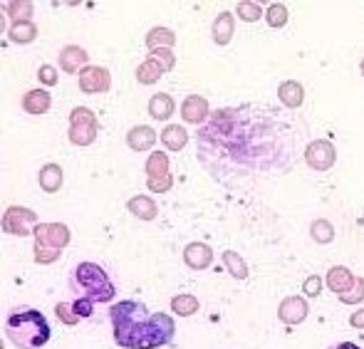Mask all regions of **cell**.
Masks as SVG:
<instances>
[{
    "label": "cell",
    "mask_w": 364,
    "mask_h": 349,
    "mask_svg": "<svg viewBox=\"0 0 364 349\" xmlns=\"http://www.w3.org/2000/svg\"><path fill=\"white\" fill-rule=\"evenodd\" d=\"M305 127L270 104H243L218 109L196 134L198 161L211 168V176L228 183L230 178L260 176L265 171L288 173L295 163V144Z\"/></svg>",
    "instance_id": "1"
},
{
    "label": "cell",
    "mask_w": 364,
    "mask_h": 349,
    "mask_svg": "<svg viewBox=\"0 0 364 349\" xmlns=\"http://www.w3.org/2000/svg\"><path fill=\"white\" fill-rule=\"evenodd\" d=\"M114 342L124 349H161L176 337L173 317L166 312H149L139 300L114 302L109 310Z\"/></svg>",
    "instance_id": "2"
},
{
    "label": "cell",
    "mask_w": 364,
    "mask_h": 349,
    "mask_svg": "<svg viewBox=\"0 0 364 349\" xmlns=\"http://www.w3.org/2000/svg\"><path fill=\"white\" fill-rule=\"evenodd\" d=\"M5 337L18 349H43L53 337L48 317L35 307H15L5 320Z\"/></svg>",
    "instance_id": "3"
},
{
    "label": "cell",
    "mask_w": 364,
    "mask_h": 349,
    "mask_svg": "<svg viewBox=\"0 0 364 349\" xmlns=\"http://www.w3.org/2000/svg\"><path fill=\"white\" fill-rule=\"evenodd\" d=\"M70 290L75 297H85L90 302H112L117 295V287L109 273L97 263H77L70 275Z\"/></svg>",
    "instance_id": "4"
},
{
    "label": "cell",
    "mask_w": 364,
    "mask_h": 349,
    "mask_svg": "<svg viewBox=\"0 0 364 349\" xmlns=\"http://www.w3.org/2000/svg\"><path fill=\"white\" fill-rule=\"evenodd\" d=\"M70 141L75 146H90L97 139V117L92 109L87 107H75L70 112V131H68Z\"/></svg>",
    "instance_id": "5"
},
{
    "label": "cell",
    "mask_w": 364,
    "mask_h": 349,
    "mask_svg": "<svg viewBox=\"0 0 364 349\" xmlns=\"http://www.w3.org/2000/svg\"><path fill=\"white\" fill-rule=\"evenodd\" d=\"M38 225V213L23 206H10L3 215V230L8 235H30Z\"/></svg>",
    "instance_id": "6"
},
{
    "label": "cell",
    "mask_w": 364,
    "mask_h": 349,
    "mask_svg": "<svg viewBox=\"0 0 364 349\" xmlns=\"http://www.w3.org/2000/svg\"><path fill=\"white\" fill-rule=\"evenodd\" d=\"M305 161L312 171H330L337 161V151H335V146L325 139L310 141L305 146Z\"/></svg>",
    "instance_id": "7"
},
{
    "label": "cell",
    "mask_w": 364,
    "mask_h": 349,
    "mask_svg": "<svg viewBox=\"0 0 364 349\" xmlns=\"http://www.w3.org/2000/svg\"><path fill=\"white\" fill-rule=\"evenodd\" d=\"M112 87V75L107 68H97V65H90L80 72V90L85 95H102Z\"/></svg>",
    "instance_id": "8"
},
{
    "label": "cell",
    "mask_w": 364,
    "mask_h": 349,
    "mask_svg": "<svg viewBox=\"0 0 364 349\" xmlns=\"http://www.w3.org/2000/svg\"><path fill=\"white\" fill-rule=\"evenodd\" d=\"M33 235H35V243L50 245V248H58V250H63L70 243V238H73V233H70V228L65 223H40Z\"/></svg>",
    "instance_id": "9"
},
{
    "label": "cell",
    "mask_w": 364,
    "mask_h": 349,
    "mask_svg": "<svg viewBox=\"0 0 364 349\" xmlns=\"http://www.w3.org/2000/svg\"><path fill=\"white\" fill-rule=\"evenodd\" d=\"M307 312H310L307 302L297 295L285 297L278 307V317H280V322H285V325H300V322L307 317Z\"/></svg>",
    "instance_id": "10"
},
{
    "label": "cell",
    "mask_w": 364,
    "mask_h": 349,
    "mask_svg": "<svg viewBox=\"0 0 364 349\" xmlns=\"http://www.w3.org/2000/svg\"><path fill=\"white\" fill-rule=\"evenodd\" d=\"M181 117L188 124H203L208 119V102L201 95H188L181 104Z\"/></svg>",
    "instance_id": "11"
},
{
    "label": "cell",
    "mask_w": 364,
    "mask_h": 349,
    "mask_svg": "<svg viewBox=\"0 0 364 349\" xmlns=\"http://www.w3.org/2000/svg\"><path fill=\"white\" fill-rule=\"evenodd\" d=\"M183 263L191 270H206L213 263V250L206 243H188L183 248Z\"/></svg>",
    "instance_id": "12"
},
{
    "label": "cell",
    "mask_w": 364,
    "mask_h": 349,
    "mask_svg": "<svg viewBox=\"0 0 364 349\" xmlns=\"http://www.w3.org/2000/svg\"><path fill=\"white\" fill-rule=\"evenodd\" d=\"M87 60H90V55L80 45H68V48L60 50V68L68 75H80L87 68Z\"/></svg>",
    "instance_id": "13"
},
{
    "label": "cell",
    "mask_w": 364,
    "mask_h": 349,
    "mask_svg": "<svg viewBox=\"0 0 364 349\" xmlns=\"http://www.w3.org/2000/svg\"><path fill=\"white\" fill-rule=\"evenodd\" d=\"M63 181H65V173L58 163H45L38 173V183L45 193H58L63 188Z\"/></svg>",
    "instance_id": "14"
},
{
    "label": "cell",
    "mask_w": 364,
    "mask_h": 349,
    "mask_svg": "<svg viewBox=\"0 0 364 349\" xmlns=\"http://www.w3.org/2000/svg\"><path fill=\"white\" fill-rule=\"evenodd\" d=\"M127 144H129L132 151H151L154 144H156V131L151 127L139 124L127 134Z\"/></svg>",
    "instance_id": "15"
},
{
    "label": "cell",
    "mask_w": 364,
    "mask_h": 349,
    "mask_svg": "<svg viewBox=\"0 0 364 349\" xmlns=\"http://www.w3.org/2000/svg\"><path fill=\"white\" fill-rule=\"evenodd\" d=\"M50 104H53V97H50V92H45V90H30L28 95L23 97V109L35 117L45 114V112L50 109Z\"/></svg>",
    "instance_id": "16"
},
{
    "label": "cell",
    "mask_w": 364,
    "mask_h": 349,
    "mask_svg": "<svg viewBox=\"0 0 364 349\" xmlns=\"http://www.w3.org/2000/svg\"><path fill=\"white\" fill-rule=\"evenodd\" d=\"M357 278H352V273L345 268V265H335V268H330V273H327V287H330L335 295H342V292H347L352 285H355Z\"/></svg>",
    "instance_id": "17"
},
{
    "label": "cell",
    "mask_w": 364,
    "mask_h": 349,
    "mask_svg": "<svg viewBox=\"0 0 364 349\" xmlns=\"http://www.w3.org/2000/svg\"><path fill=\"white\" fill-rule=\"evenodd\" d=\"M278 97H280V102H283V107L297 109V107H302V102H305V90H302L300 82L288 80L278 87Z\"/></svg>",
    "instance_id": "18"
},
{
    "label": "cell",
    "mask_w": 364,
    "mask_h": 349,
    "mask_svg": "<svg viewBox=\"0 0 364 349\" xmlns=\"http://www.w3.org/2000/svg\"><path fill=\"white\" fill-rule=\"evenodd\" d=\"M127 210H129V213L134 215V218H139V220H154L159 215V206L154 203V198H149V196L129 198Z\"/></svg>",
    "instance_id": "19"
},
{
    "label": "cell",
    "mask_w": 364,
    "mask_h": 349,
    "mask_svg": "<svg viewBox=\"0 0 364 349\" xmlns=\"http://www.w3.org/2000/svg\"><path fill=\"white\" fill-rule=\"evenodd\" d=\"M164 72H166V70H164V65L159 63L156 58H151V55H149L144 63L136 68V82H139V85H156V82L161 80Z\"/></svg>",
    "instance_id": "20"
},
{
    "label": "cell",
    "mask_w": 364,
    "mask_h": 349,
    "mask_svg": "<svg viewBox=\"0 0 364 349\" xmlns=\"http://www.w3.org/2000/svg\"><path fill=\"white\" fill-rule=\"evenodd\" d=\"M211 33H213V43L216 45H228L230 38H233V15L230 13H220L216 15L211 25Z\"/></svg>",
    "instance_id": "21"
},
{
    "label": "cell",
    "mask_w": 364,
    "mask_h": 349,
    "mask_svg": "<svg viewBox=\"0 0 364 349\" xmlns=\"http://www.w3.org/2000/svg\"><path fill=\"white\" fill-rule=\"evenodd\" d=\"M173 109H176V104H173V100L168 95H154L149 100V114L156 122H166L173 114Z\"/></svg>",
    "instance_id": "22"
},
{
    "label": "cell",
    "mask_w": 364,
    "mask_h": 349,
    "mask_svg": "<svg viewBox=\"0 0 364 349\" xmlns=\"http://www.w3.org/2000/svg\"><path fill=\"white\" fill-rule=\"evenodd\" d=\"M186 141H188V131L181 124H168L161 134V144L168 151H181L186 146Z\"/></svg>",
    "instance_id": "23"
},
{
    "label": "cell",
    "mask_w": 364,
    "mask_h": 349,
    "mask_svg": "<svg viewBox=\"0 0 364 349\" xmlns=\"http://www.w3.org/2000/svg\"><path fill=\"white\" fill-rule=\"evenodd\" d=\"M173 43H176V35L168 28H154L151 33L146 35V48L151 50V53L154 50H168Z\"/></svg>",
    "instance_id": "24"
},
{
    "label": "cell",
    "mask_w": 364,
    "mask_h": 349,
    "mask_svg": "<svg viewBox=\"0 0 364 349\" xmlns=\"http://www.w3.org/2000/svg\"><path fill=\"white\" fill-rule=\"evenodd\" d=\"M5 13L10 15L13 23H30V18H33V3L30 0H13V3L5 5Z\"/></svg>",
    "instance_id": "25"
},
{
    "label": "cell",
    "mask_w": 364,
    "mask_h": 349,
    "mask_svg": "<svg viewBox=\"0 0 364 349\" xmlns=\"http://www.w3.org/2000/svg\"><path fill=\"white\" fill-rule=\"evenodd\" d=\"M223 265L228 268V273L233 275L235 280L248 278V265H245V260L240 258L235 250H225V253H223Z\"/></svg>",
    "instance_id": "26"
},
{
    "label": "cell",
    "mask_w": 364,
    "mask_h": 349,
    "mask_svg": "<svg viewBox=\"0 0 364 349\" xmlns=\"http://www.w3.org/2000/svg\"><path fill=\"white\" fill-rule=\"evenodd\" d=\"M171 310L181 317H191L201 310V305H198V300L193 295H176L171 300Z\"/></svg>",
    "instance_id": "27"
},
{
    "label": "cell",
    "mask_w": 364,
    "mask_h": 349,
    "mask_svg": "<svg viewBox=\"0 0 364 349\" xmlns=\"http://www.w3.org/2000/svg\"><path fill=\"white\" fill-rule=\"evenodd\" d=\"M38 38V28L33 23H13L10 28V40L18 45H28Z\"/></svg>",
    "instance_id": "28"
},
{
    "label": "cell",
    "mask_w": 364,
    "mask_h": 349,
    "mask_svg": "<svg viewBox=\"0 0 364 349\" xmlns=\"http://www.w3.org/2000/svg\"><path fill=\"white\" fill-rule=\"evenodd\" d=\"M310 233H312V238H315L317 243H322V245H327V243H332V240H335V228H332V223H330V220H325V218L312 220Z\"/></svg>",
    "instance_id": "29"
},
{
    "label": "cell",
    "mask_w": 364,
    "mask_h": 349,
    "mask_svg": "<svg viewBox=\"0 0 364 349\" xmlns=\"http://www.w3.org/2000/svg\"><path fill=\"white\" fill-rule=\"evenodd\" d=\"M168 173V159L164 151H154L151 156L146 159V178L154 176H166Z\"/></svg>",
    "instance_id": "30"
},
{
    "label": "cell",
    "mask_w": 364,
    "mask_h": 349,
    "mask_svg": "<svg viewBox=\"0 0 364 349\" xmlns=\"http://www.w3.org/2000/svg\"><path fill=\"white\" fill-rule=\"evenodd\" d=\"M288 18H290V15H288V8H285L283 3H273V5L268 8V13H265V20H268V25H270V28H275V30H278V28H285Z\"/></svg>",
    "instance_id": "31"
},
{
    "label": "cell",
    "mask_w": 364,
    "mask_h": 349,
    "mask_svg": "<svg viewBox=\"0 0 364 349\" xmlns=\"http://www.w3.org/2000/svg\"><path fill=\"white\" fill-rule=\"evenodd\" d=\"M55 315H58V320L63 322V325H68V327H75L77 322L82 320V317L77 315L73 300H70V302H58V305H55Z\"/></svg>",
    "instance_id": "32"
},
{
    "label": "cell",
    "mask_w": 364,
    "mask_h": 349,
    "mask_svg": "<svg viewBox=\"0 0 364 349\" xmlns=\"http://www.w3.org/2000/svg\"><path fill=\"white\" fill-rule=\"evenodd\" d=\"M235 13H238L240 20H245V23H255V20L263 18V8L255 3H248V0H243V3L235 5Z\"/></svg>",
    "instance_id": "33"
},
{
    "label": "cell",
    "mask_w": 364,
    "mask_h": 349,
    "mask_svg": "<svg viewBox=\"0 0 364 349\" xmlns=\"http://www.w3.org/2000/svg\"><path fill=\"white\" fill-rule=\"evenodd\" d=\"M33 250H35V263H40V265L55 263V260H60V253H63V250L50 248V245H43V243H35Z\"/></svg>",
    "instance_id": "34"
},
{
    "label": "cell",
    "mask_w": 364,
    "mask_h": 349,
    "mask_svg": "<svg viewBox=\"0 0 364 349\" xmlns=\"http://www.w3.org/2000/svg\"><path fill=\"white\" fill-rule=\"evenodd\" d=\"M340 300L345 302V305H360V302L364 300V278H357L350 290L342 292Z\"/></svg>",
    "instance_id": "35"
},
{
    "label": "cell",
    "mask_w": 364,
    "mask_h": 349,
    "mask_svg": "<svg viewBox=\"0 0 364 349\" xmlns=\"http://www.w3.org/2000/svg\"><path fill=\"white\" fill-rule=\"evenodd\" d=\"M146 186H149V191L166 193V191H171V186H173V176H171V173H166V176L146 178Z\"/></svg>",
    "instance_id": "36"
},
{
    "label": "cell",
    "mask_w": 364,
    "mask_h": 349,
    "mask_svg": "<svg viewBox=\"0 0 364 349\" xmlns=\"http://www.w3.org/2000/svg\"><path fill=\"white\" fill-rule=\"evenodd\" d=\"M38 80L43 82L45 87H55L58 85V72H55L53 65H43V68L38 70Z\"/></svg>",
    "instance_id": "37"
},
{
    "label": "cell",
    "mask_w": 364,
    "mask_h": 349,
    "mask_svg": "<svg viewBox=\"0 0 364 349\" xmlns=\"http://www.w3.org/2000/svg\"><path fill=\"white\" fill-rule=\"evenodd\" d=\"M322 290V278L320 275H310V278L305 280V285H302V292H305L307 297H317Z\"/></svg>",
    "instance_id": "38"
},
{
    "label": "cell",
    "mask_w": 364,
    "mask_h": 349,
    "mask_svg": "<svg viewBox=\"0 0 364 349\" xmlns=\"http://www.w3.org/2000/svg\"><path fill=\"white\" fill-rule=\"evenodd\" d=\"M73 305H75V310H77V315L80 317H92V305H95V302H90V300H85V297H73Z\"/></svg>",
    "instance_id": "39"
},
{
    "label": "cell",
    "mask_w": 364,
    "mask_h": 349,
    "mask_svg": "<svg viewBox=\"0 0 364 349\" xmlns=\"http://www.w3.org/2000/svg\"><path fill=\"white\" fill-rule=\"evenodd\" d=\"M151 58H156L159 63L164 65V70H166V72H168V70H173V65H176V60H173V55L168 53V50H154Z\"/></svg>",
    "instance_id": "40"
},
{
    "label": "cell",
    "mask_w": 364,
    "mask_h": 349,
    "mask_svg": "<svg viewBox=\"0 0 364 349\" xmlns=\"http://www.w3.org/2000/svg\"><path fill=\"white\" fill-rule=\"evenodd\" d=\"M350 325L355 327V330H364V310H355V312H352Z\"/></svg>",
    "instance_id": "41"
},
{
    "label": "cell",
    "mask_w": 364,
    "mask_h": 349,
    "mask_svg": "<svg viewBox=\"0 0 364 349\" xmlns=\"http://www.w3.org/2000/svg\"><path fill=\"white\" fill-rule=\"evenodd\" d=\"M327 349H360V345H355V342H337V345H330Z\"/></svg>",
    "instance_id": "42"
},
{
    "label": "cell",
    "mask_w": 364,
    "mask_h": 349,
    "mask_svg": "<svg viewBox=\"0 0 364 349\" xmlns=\"http://www.w3.org/2000/svg\"><path fill=\"white\" fill-rule=\"evenodd\" d=\"M360 70H362V75H364V60H362V68Z\"/></svg>",
    "instance_id": "43"
}]
</instances>
